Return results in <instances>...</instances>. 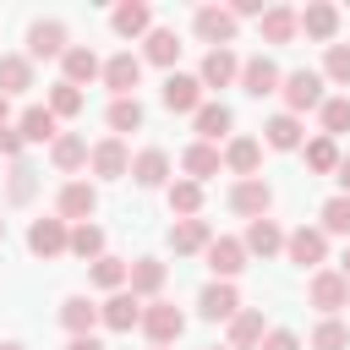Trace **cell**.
I'll return each instance as SVG.
<instances>
[{"mask_svg": "<svg viewBox=\"0 0 350 350\" xmlns=\"http://www.w3.org/2000/svg\"><path fill=\"white\" fill-rule=\"evenodd\" d=\"M142 334H148L159 350H170V345L186 334V312H180L175 301H148V306H142Z\"/></svg>", "mask_w": 350, "mask_h": 350, "instance_id": "6da1fadb", "label": "cell"}, {"mask_svg": "<svg viewBox=\"0 0 350 350\" xmlns=\"http://www.w3.org/2000/svg\"><path fill=\"white\" fill-rule=\"evenodd\" d=\"M284 115H301V109H323V71H312V66H301V71H290L284 77Z\"/></svg>", "mask_w": 350, "mask_h": 350, "instance_id": "7a4b0ae2", "label": "cell"}, {"mask_svg": "<svg viewBox=\"0 0 350 350\" xmlns=\"http://www.w3.org/2000/svg\"><path fill=\"white\" fill-rule=\"evenodd\" d=\"M306 301H312L323 317H334L339 306H350V279H345L339 268H317L312 284H306Z\"/></svg>", "mask_w": 350, "mask_h": 350, "instance_id": "3957f363", "label": "cell"}, {"mask_svg": "<svg viewBox=\"0 0 350 350\" xmlns=\"http://www.w3.org/2000/svg\"><path fill=\"white\" fill-rule=\"evenodd\" d=\"M230 208L252 224V219H268V208H273V186L262 180V175H252V180H235L230 186Z\"/></svg>", "mask_w": 350, "mask_h": 350, "instance_id": "277c9868", "label": "cell"}, {"mask_svg": "<svg viewBox=\"0 0 350 350\" xmlns=\"http://www.w3.org/2000/svg\"><path fill=\"white\" fill-rule=\"evenodd\" d=\"M27 252L33 257H60V252H71V230H66V219L55 213V219H33L27 224Z\"/></svg>", "mask_w": 350, "mask_h": 350, "instance_id": "5b68a950", "label": "cell"}, {"mask_svg": "<svg viewBox=\"0 0 350 350\" xmlns=\"http://www.w3.org/2000/svg\"><path fill=\"white\" fill-rule=\"evenodd\" d=\"M284 257H290L295 268H323V262H328V235L312 230V224H301V230L284 235Z\"/></svg>", "mask_w": 350, "mask_h": 350, "instance_id": "8992f818", "label": "cell"}, {"mask_svg": "<svg viewBox=\"0 0 350 350\" xmlns=\"http://www.w3.org/2000/svg\"><path fill=\"white\" fill-rule=\"evenodd\" d=\"M191 27H197V38L213 44V49H230V44H235V16H230V5H202V11L191 16Z\"/></svg>", "mask_w": 350, "mask_h": 350, "instance_id": "52a82bcc", "label": "cell"}, {"mask_svg": "<svg viewBox=\"0 0 350 350\" xmlns=\"http://www.w3.org/2000/svg\"><path fill=\"white\" fill-rule=\"evenodd\" d=\"M159 98H164V109H170V115H197V109H202V82H197V77H186V71H170Z\"/></svg>", "mask_w": 350, "mask_h": 350, "instance_id": "ba28073f", "label": "cell"}, {"mask_svg": "<svg viewBox=\"0 0 350 350\" xmlns=\"http://www.w3.org/2000/svg\"><path fill=\"white\" fill-rule=\"evenodd\" d=\"M142 306H148V301H137L131 290H115V295L98 306V323L115 328V334H131V328H142Z\"/></svg>", "mask_w": 350, "mask_h": 350, "instance_id": "9c48e42d", "label": "cell"}, {"mask_svg": "<svg viewBox=\"0 0 350 350\" xmlns=\"http://www.w3.org/2000/svg\"><path fill=\"white\" fill-rule=\"evenodd\" d=\"M137 82H142V60H137L131 49H120V55L104 60V88H109L115 98H137V93H131Z\"/></svg>", "mask_w": 350, "mask_h": 350, "instance_id": "30bf717a", "label": "cell"}, {"mask_svg": "<svg viewBox=\"0 0 350 350\" xmlns=\"http://www.w3.org/2000/svg\"><path fill=\"white\" fill-rule=\"evenodd\" d=\"M88 164H93V175H98V180H120V175H131V153H126V142H120V137L93 142Z\"/></svg>", "mask_w": 350, "mask_h": 350, "instance_id": "8fae6325", "label": "cell"}, {"mask_svg": "<svg viewBox=\"0 0 350 350\" xmlns=\"http://www.w3.org/2000/svg\"><path fill=\"white\" fill-rule=\"evenodd\" d=\"M71 44H66V22H33L27 27V60H55V55H66Z\"/></svg>", "mask_w": 350, "mask_h": 350, "instance_id": "7c38bea8", "label": "cell"}, {"mask_svg": "<svg viewBox=\"0 0 350 350\" xmlns=\"http://www.w3.org/2000/svg\"><path fill=\"white\" fill-rule=\"evenodd\" d=\"M241 88H246L252 98H268V93L284 88V77H279V66H273L268 55H252V60H241Z\"/></svg>", "mask_w": 350, "mask_h": 350, "instance_id": "4fadbf2b", "label": "cell"}, {"mask_svg": "<svg viewBox=\"0 0 350 350\" xmlns=\"http://www.w3.org/2000/svg\"><path fill=\"white\" fill-rule=\"evenodd\" d=\"M208 246H213L208 219H175V224H170V252H175V257H197V252H208Z\"/></svg>", "mask_w": 350, "mask_h": 350, "instance_id": "5bb4252c", "label": "cell"}, {"mask_svg": "<svg viewBox=\"0 0 350 350\" xmlns=\"http://www.w3.org/2000/svg\"><path fill=\"white\" fill-rule=\"evenodd\" d=\"M197 312H202L208 323H230V317L241 312V295H235V284H230V279H213V284L197 295Z\"/></svg>", "mask_w": 350, "mask_h": 350, "instance_id": "9a60e30c", "label": "cell"}, {"mask_svg": "<svg viewBox=\"0 0 350 350\" xmlns=\"http://www.w3.org/2000/svg\"><path fill=\"white\" fill-rule=\"evenodd\" d=\"M202 257H208V268H213V279H235V273L246 268V246H241L235 235H213V246H208Z\"/></svg>", "mask_w": 350, "mask_h": 350, "instance_id": "2e32d148", "label": "cell"}, {"mask_svg": "<svg viewBox=\"0 0 350 350\" xmlns=\"http://www.w3.org/2000/svg\"><path fill=\"white\" fill-rule=\"evenodd\" d=\"M60 82H71V88H82V82H93V77H104V60L88 49V44H71L66 55H60Z\"/></svg>", "mask_w": 350, "mask_h": 350, "instance_id": "e0dca14e", "label": "cell"}, {"mask_svg": "<svg viewBox=\"0 0 350 350\" xmlns=\"http://www.w3.org/2000/svg\"><path fill=\"white\" fill-rule=\"evenodd\" d=\"M197 82H202V88H230V82H241V60H235V49H208Z\"/></svg>", "mask_w": 350, "mask_h": 350, "instance_id": "ac0fdd59", "label": "cell"}, {"mask_svg": "<svg viewBox=\"0 0 350 350\" xmlns=\"http://www.w3.org/2000/svg\"><path fill=\"white\" fill-rule=\"evenodd\" d=\"M55 208H60V219H77V224H88V219H93V208H98V191H93L88 180H66Z\"/></svg>", "mask_w": 350, "mask_h": 350, "instance_id": "d6986e66", "label": "cell"}, {"mask_svg": "<svg viewBox=\"0 0 350 350\" xmlns=\"http://www.w3.org/2000/svg\"><path fill=\"white\" fill-rule=\"evenodd\" d=\"M109 27H115L120 38H148V33H153V11H148L142 0H126V5L109 11Z\"/></svg>", "mask_w": 350, "mask_h": 350, "instance_id": "ffe728a7", "label": "cell"}, {"mask_svg": "<svg viewBox=\"0 0 350 350\" xmlns=\"http://www.w3.org/2000/svg\"><path fill=\"white\" fill-rule=\"evenodd\" d=\"M301 33H306V38H317V44H334V33H339V5L312 0V5L301 11Z\"/></svg>", "mask_w": 350, "mask_h": 350, "instance_id": "44dd1931", "label": "cell"}, {"mask_svg": "<svg viewBox=\"0 0 350 350\" xmlns=\"http://www.w3.org/2000/svg\"><path fill=\"white\" fill-rule=\"evenodd\" d=\"M16 131H22V142H55L60 137V120H55L49 104H27L22 120H16Z\"/></svg>", "mask_w": 350, "mask_h": 350, "instance_id": "7402d4cb", "label": "cell"}, {"mask_svg": "<svg viewBox=\"0 0 350 350\" xmlns=\"http://www.w3.org/2000/svg\"><path fill=\"white\" fill-rule=\"evenodd\" d=\"M241 246H246V257H273V252H284V230L273 219H252L246 235H241Z\"/></svg>", "mask_w": 350, "mask_h": 350, "instance_id": "603a6c76", "label": "cell"}, {"mask_svg": "<svg viewBox=\"0 0 350 350\" xmlns=\"http://www.w3.org/2000/svg\"><path fill=\"white\" fill-rule=\"evenodd\" d=\"M257 27H262V44H290V38L301 33V11H290V5H268Z\"/></svg>", "mask_w": 350, "mask_h": 350, "instance_id": "cb8c5ba5", "label": "cell"}, {"mask_svg": "<svg viewBox=\"0 0 350 350\" xmlns=\"http://www.w3.org/2000/svg\"><path fill=\"white\" fill-rule=\"evenodd\" d=\"M257 164H262V142H257V137H230V148H224V170H235L241 180H252Z\"/></svg>", "mask_w": 350, "mask_h": 350, "instance_id": "d4e9b609", "label": "cell"}, {"mask_svg": "<svg viewBox=\"0 0 350 350\" xmlns=\"http://www.w3.org/2000/svg\"><path fill=\"white\" fill-rule=\"evenodd\" d=\"M219 164H224V153L213 148V142H191L186 153H180V170H186V180H208V175H219Z\"/></svg>", "mask_w": 350, "mask_h": 350, "instance_id": "484cf974", "label": "cell"}, {"mask_svg": "<svg viewBox=\"0 0 350 350\" xmlns=\"http://www.w3.org/2000/svg\"><path fill=\"white\" fill-rule=\"evenodd\" d=\"M131 180L148 186V191L164 186V180H170V153H164V148H142V153L131 159Z\"/></svg>", "mask_w": 350, "mask_h": 350, "instance_id": "4316f807", "label": "cell"}, {"mask_svg": "<svg viewBox=\"0 0 350 350\" xmlns=\"http://www.w3.org/2000/svg\"><path fill=\"white\" fill-rule=\"evenodd\" d=\"M126 290H131L137 301H159V290H164V262H159V257H137Z\"/></svg>", "mask_w": 350, "mask_h": 350, "instance_id": "83f0119b", "label": "cell"}, {"mask_svg": "<svg viewBox=\"0 0 350 350\" xmlns=\"http://www.w3.org/2000/svg\"><path fill=\"white\" fill-rule=\"evenodd\" d=\"M88 153H93V148H88V137H77V131H60V137L49 142V159H55V170H66V175L82 170Z\"/></svg>", "mask_w": 350, "mask_h": 350, "instance_id": "f1b7e54d", "label": "cell"}, {"mask_svg": "<svg viewBox=\"0 0 350 350\" xmlns=\"http://www.w3.org/2000/svg\"><path fill=\"white\" fill-rule=\"evenodd\" d=\"M60 323H66V334H71V339H82V334H93L98 306H93L88 295H66V301H60Z\"/></svg>", "mask_w": 350, "mask_h": 350, "instance_id": "f546056e", "label": "cell"}, {"mask_svg": "<svg viewBox=\"0 0 350 350\" xmlns=\"http://www.w3.org/2000/svg\"><path fill=\"white\" fill-rule=\"evenodd\" d=\"M191 126H197V137H202V142H219V137H230L235 115H230V104H202V109L191 115Z\"/></svg>", "mask_w": 350, "mask_h": 350, "instance_id": "4dcf8cb0", "label": "cell"}, {"mask_svg": "<svg viewBox=\"0 0 350 350\" xmlns=\"http://www.w3.org/2000/svg\"><path fill=\"white\" fill-rule=\"evenodd\" d=\"M262 142L279 148V153H295V148H301V115H284V109H279V115L262 126Z\"/></svg>", "mask_w": 350, "mask_h": 350, "instance_id": "1f68e13d", "label": "cell"}, {"mask_svg": "<svg viewBox=\"0 0 350 350\" xmlns=\"http://www.w3.org/2000/svg\"><path fill=\"white\" fill-rule=\"evenodd\" d=\"M262 339H268L262 312H235V317H230V350H252V345H262Z\"/></svg>", "mask_w": 350, "mask_h": 350, "instance_id": "d6a6232c", "label": "cell"}, {"mask_svg": "<svg viewBox=\"0 0 350 350\" xmlns=\"http://www.w3.org/2000/svg\"><path fill=\"white\" fill-rule=\"evenodd\" d=\"M33 88V60L27 55H0V93H27Z\"/></svg>", "mask_w": 350, "mask_h": 350, "instance_id": "836d02e7", "label": "cell"}, {"mask_svg": "<svg viewBox=\"0 0 350 350\" xmlns=\"http://www.w3.org/2000/svg\"><path fill=\"white\" fill-rule=\"evenodd\" d=\"M142 55H148L153 66H175V60H180V33H175V27H153L148 44H142Z\"/></svg>", "mask_w": 350, "mask_h": 350, "instance_id": "e575fe53", "label": "cell"}, {"mask_svg": "<svg viewBox=\"0 0 350 350\" xmlns=\"http://www.w3.org/2000/svg\"><path fill=\"white\" fill-rule=\"evenodd\" d=\"M301 148H306V170H312V175H334L339 159H345L334 137H312V142H301Z\"/></svg>", "mask_w": 350, "mask_h": 350, "instance_id": "d590c367", "label": "cell"}, {"mask_svg": "<svg viewBox=\"0 0 350 350\" xmlns=\"http://www.w3.org/2000/svg\"><path fill=\"white\" fill-rule=\"evenodd\" d=\"M93 284L109 290V295L126 290V284H131V262H120V257H98V262H93Z\"/></svg>", "mask_w": 350, "mask_h": 350, "instance_id": "8d00e7d4", "label": "cell"}, {"mask_svg": "<svg viewBox=\"0 0 350 350\" xmlns=\"http://www.w3.org/2000/svg\"><path fill=\"white\" fill-rule=\"evenodd\" d=\"M197 208H202V186L197 180H170V213L197 219Z\"/></svg>", "mask_w": 350, "mask_h": 350, "instance_id": "74e56055", "label": "cell"}, {"mask_svg": "<svg viewBox=\"0 0 350 350\" xmlns=\"http://www.w3.org/2000/svg\"><path fill=\"white\" fill-rule=\"evenodd\" d=\"M71 257L98 262V257H104V230H98V224H77V230H71Z\"/></svg>", "mask_w": 350, "mask_h": 350, "instance_id": "f35d334b", "label": "cell"}, {"mask_svg": "<svg viewBox=\"0 0 350 350\" xmlns=\"http://www.w3.org/2000/svg\"><path fill=\"white\" fill-rule=\"evenodd\" d=\"M306 345H312V350H345V345H350V328H345L339 317H323V323L312 328Z\"/></svg>", "mask_w": 350, "mask_h": 350, "instance_id": "ab89813d", "label": "cell"}, {"mask_svg": "<svg viewBox=\"0 0 350 350\" xmlns=\"http://www.w3.org/2000/svg\"><path fill=\"white\" fill-rule=\"evenodd\" d=\"M317 230H323V235H350V197H345V191L323 202V224H317Z\"/></svg>", "mask_w": 350, "mask_h": 350, "instance_id": "60d3db41", "label": "cell"}, {"mask_svg": "<svg viewBox=\"0 0 350 350\" xmlns=\"http://www.w3.org/2000/svg\"><path fill=\"white\" fill-rule=\"evenodd\" d=\"M49 109H55V120H71V115H82V88H71V82H55V88H49Z\"/></svg>", "mask_w": 350, "mask_h": 350, "instance_id": "b9f144b4", "label": "cell"}, {"mask_svg": "<svg viewBox=\"0 0 350 350\" xmlns=\"http://www.w3.org/2000/svg\"><path fill=\"white\" fill-rule=\"evenodd\" d=\"M323 137H345L350 131V98H323Z\"/></svg>", "mask_w": 350, "mask_h": 350, "instance_id": "7bdbcfd3", "label": "cell"}, {"mask_svg": "<svg viewBox=\"0 0 350 350\" xmlns=\"http://www.w3.org/2000/svg\"><path fill=\"white\" fill-rule=\"evenodd\" d=\"M323 82L350 88V44H328V55H323Z\"/></svg>", "mask_w": 350, "mask_h": 350, "instance_id": "ee69618b", "label": "cell"}, {"mask_svg": "<svg viewBox=\"0 0 350 350\" xmlns=\"http://www.w3.org/2000/svg\"><path fill=\"white\" fill-rule=\"evenodd\" d=\"M104 120H109V131H137V126H142V104H137V98H115Z\"/></svg>", "mask_w": 350, "mask_h": 350, "instance_id": "f6af8a7d", "label": "cell"}, {"mask_svg": "<svg viewBox=\"0 0 350 350\" xmlns=\"http://www.w3.org/2000/svg\"><path fill=\"white\" fill-rule=\"evenodd\" d=\"M38 191V180H33V170L27 164H11V202H27Z\"/></svg>", "mask_w": 350, "mask_h": 350, "instance_id": "bcb514c9", "label": "cell"}, {"mask_svg": "<svg viewBox=\"0 0 350 350\" xmlns=\"http://www.w3.org/2000/svg\"><path fill=\"white\" fill-rule=\"evenodd\" d=\"M257 350H301V339H295L290 328H268V339H262Z\"/></svg>", "mask_w": 350, "mask_h": 350, "instance_id": "7dc6e473", "label": "cell"}, {"mask_svg": "<svg viewBox=\"0 0 350 350\" xmlns=\"http://www.w3.org/2000/svg\"><path fill=\"white\" fill-rule=\"evenodd\" d=\"M0 159H11V164H22V131H0Z\"/></svg>", "mask_w": 350, "mask_h": 350, "instance_id": "c3c4849f", "label": "cell"}, {"mask_svg": "<svg viewBox=\"0 0 350 350\" xmlns=\"http://www.w3.org/2000/svg\"><path fill=\"white\" fill-rule=\"evenodd\" d=\"M262 11H268L262 0H235V5H230V16H235V22H241V16H257V22H262Z\"/></svg>", "mask_w": 350, "mask_h": 350, "instance_id": "681fc988", "label": "cell"}, {"mask_svg": "<svg viewBox=\"0 0 350 350\" xmlns=\"http://www.w3.org/2000/svg\"><path fill=\"white\" fill-rule=\"evenodd\" d=\"M334 180H339V191H345V197H350V153H345V159H339V170H334Z\"/></svg>", "mask_w": 350, "mask_h": 350, "instance_id": "f907efd6", "label": "cell"}, {"mask_svg": "<svg viewBox=\"0 0 350 350\" xmlns=\"http://www.w3.org/2000/svg\"><path fill=\"white\" fill-rule=\"evenodd\" d=\"M66 350H104V345H98V339H93V334H82V339H71V345H66Z\"/></svg>", "mask_w": 350, "mask_h": 350, "instance_id": "816d5d0a", "label": "cell"}, {"mask_svg": "<svg viewBox=\"0 0 350 350\" xmlns=\"http://www.w3.org/2000/svg\"><path fill=\"white\" fill-rule=\"evenodd\" d=\"M5 115H11V98L0 93V131H5Z\"/></svg>", "mask_w": 350, "mask_h": 350, "instance_id": "f5cc1de1", "label": "cell"}, {"mask_svg": "<svg viewBox=\"0 0 350 350\" xmlns=\"http://www.w3.org/2000/svg\"><path fill=\"white\" fill-rule=\"evenodd\" d=\"M339 273H345V279H350V246H345V257H339Z\"/></svg>", "mask_w": 350, "mask_h": 350, "instance_id": "db71d44e", "label": "cell"}, {"mask_svg": "<svg viewBox=\"0 0 350 350\" xmlns=\"http://www.w3.org/2000/svg\"><path fill=\"white\" fill-rule=\"evenodd\" d=\"M0 350H27V345L22 339H0Z\"/></svg>", "mask_w": 350, "mask_h": 350, "instance_id": "11a10c76", "label": "cell"}, {"mask_svg": "<svg viewBox=\"0 0 350 350\" xmlns=\"http://www.w3.org/2000/svg\"><path fill=\"white\" fill-rule=\"evenodd\" d=\"M208 350H230V345H208Z\"/></svg>", "mask_w": 350, "mask_h": 350, "instance_id": "9f6ffc18", "label": "cell"}, {"mask_svg": "<svg viewBox=\"0 0 350 350\" xmlns=\"http://www.w3.org/2000/svg\"><path fill=\"white\" fill-rule=\"evenodd\" d=\"M0 241H5V219H0Z\"/></svg>", "mask_w": 350, "mask_h": 350, "instance_id": "6f0895ef", "label": "cell"}, {"mask_svg": "<svg viewBox=\"0 0 350 350\" xmlns=\"http://www.w3.org/2000/svg\"><path fill=\"white\" fill-rule=\"evenodd\" d=\"M153 350H159V345H153Z\"/></svg>", "mask_w": 350, "mask_h": 350, "instance_id": "680465c9", "label": "cell"}]
</instances>
